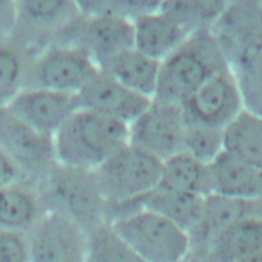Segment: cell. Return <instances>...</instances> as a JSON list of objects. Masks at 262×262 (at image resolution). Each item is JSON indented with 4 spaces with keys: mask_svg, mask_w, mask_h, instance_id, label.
<instances>
[{
    "mask_svg": "<svg viewBox=\"0 0 262 262\" xmlns=\"http://www.w3.org/2000/svg\"><path fill=\"white\" fill-rule=\"evenodd\" d=\"M162 160L130 142L94 169L98 186L108 205L133 201L156 187Z\"/></svg>",
    "mask_w": 262,
    "mask_h": 262,
    "instance_id": "cell-5",
    "label": "cell"
},
{
    "mask_svg": "<svg viewBox=\"0 0 262 262\" xmlns=\"http://www.w3.org/2000/svg\"><path fill=\"white\" fill-rule=\"evenodd\" d=\"M222 129L187 121L182 150L205 163H210L222 150Z\"/></svg>",
    "mask_w": 262,
    "mask_h": 262,
    "instance_id": "cell-24",
    "label": "cell"
},
{
    "mask_svg": "<svg viewBox=\"0 0 262 262\" xmlns=\"http://www.w3.org/2000/svg\"><path fill=\"white\" fill-rule=\"evenodd\" d=\"M25 14L34 21L49 24L66 19L74 0H18Z\"/></svg>",
    "mask_w": 262,
    "mask_h": 262,
    "instance_id": "cell-26",
    "label": "cell"
},
{
    "mask_svg": "<svg viewBox=\"0 0 262 262\" xmlns=\"http://www.w3.org/2000/svg\"><path fill=\"white\" fill-rule=\"evenodd\" d=\"M99 70L126 87L152 98L157 88L160 61L142 53L134 46L97 59Z\"/></svg>",
    "mask_w": 262,
    "mask_h": 262,
    "instance_id": "cell-17",
    "label": "cell"
},
{
    "mask_svg": "<svg viewBox=\"0 0 262 262\" xmlns=\"http://www.w3.org/2000/svg\"><path fill=\"white\" fill-rule=\"evenodd\" d=\"M139 261L186 260L190 241L186 230L151 210L137 207L111 221Z\"/></svg>",
    "mask_w": 262,
    "mask_h": 262,
    "instance_id": "cell-3",
    "label": "cell"
},
{
    "mask_svg": "<svg viewBox=\"0 0 262 262\" xmlns=\"http://www.w3.org/2000/svg\"><path fill=\"white\" fill-rule=\"evenodd\" d=\"M97 71L95 60L85 50L58 43L40 61L37 76L41 88L78 93Z\"/></svg>",
    "mask_w": 262,
    "mask_h": 262,
    "instance_id": "cell-13",
    "label": "cell"
},
{
    "mask_svg": "<svg viewBox=\"0 0 262 262\" xmlns=\"http://www.w3.org/2000/svg\"><path fill=\"white\" fill-rule=\"evenodd\" d=\"M26 259L23 244L14 236L0 238V262H18Z\"/></svg>",
    "mask_w": 262,
    "mask_h": 262,
    "instance_id": "cell-29",
    "label": "cell"
},
{
    "mask_svg": "<svg viewBox=\"0 0 262 262\" xmlns=\"http://www.w3.org/2000/svg\"><path fill=\"white\" fill-rule=\"evenodd\" d=\"M226 67L213 31L201 27L160 61L152 98L181 104L205 80Z\"/></svg>",
    "mask_w": 262,
    "mask_h": 262,
    "instance_id": "cell-2",
    "label": "cell"
},
{
    "mask_svg": "<svg viewBox=\"0 0 262 262\" xmlns=\"http://www.w3.org/2000/svg\"><path fill=\"white\" fill-rule=\"evenodd\" d=\"M16 116L36 130L53 136L66 120L80 108L77 93L39 88L15 102Z\"/></svg>",
    "mask_w": 262,
    "mask_h": 262,
    "instance_id": "cell-16",
    "label": "cell"
},
{
    "mask_svg": "<svg viewBox=\"0 0 262 262\" xmlns=\"http://www.w3.org/2000/svg\"><path fill=\"white\" fill-rule=\"evenodd\" d=\"M239 87L245 107L262 114V38L259 16L211 28Z\"/></svg>",
    "mask_w": 262,
    "mask_h": 262,
    "instance_id": "cell-4",
    "label": "cell"
},
{
    "mask_svg": "<svg viewBox=\"0 0 262 262\" xmlns=\"http://www.w3.org/2000/svg\"><path fill=\"white\" fill-rule=\"evenodd\" d=\"M159 184L205 196L213 192L210 163L180 150L162 161Z\"/></svg>",
    "mask_w": 262,
    "mask_h": 262,
    "instance_id": "cell-22",
    "label": "cell"
},
{
    "mask_svg": "<svg viewBox=\"0 0 262 262\" xmlns=\"http://www.w3.org/2000/svg\"><path fill=\"white\" fill-rule=\"evenodd\" d=\"M213 192L238 199L262 198V167H257L225 150L211 162Z\"/></svg>",
    "mask_w": 262,
    "mask_h": 262,
    "instance_id": "cell-18",
    "label": "cell"
},
{
    "mask_svg": "<svg viewBox=\"0 0 262 262\" xmlns=\"http://www.w3.org/2000/svg\"><path fill=\"white\" fill-rule=\"evenodd\" d=\"M0 136L23 160L43 164L57 162L52 136L44 134L17 116L0 114Z\"/></svg>",
    "mask_w": 262,
    "mask_h": 262,
    "instance_id": "cell-21",
    "label": "cell"
},
{
    "mask_svg": "<svg viewBox=\"0 0 262 262\" xmlns=\"http://www.w3.org/2000/svg\"><path fill=\"white\" fill-rule=\"evenodd\" d=\"M222 149L262 167V117L243 107L222 129Z\"/></svg>",
    "mask_w": 262,
    "mask_h": 262,
    "instance_id": "cell-20",
    "label": "cell"
},
{
    "mask_svg": "<svg viewBox=\"0 0 262 262\" xmlns=\"http://www.w3.org/2000/svg\"><path fill=\"white\" fill-rule=\"evenodd\" d=\"M16 0H0V8H6L9 7L11 4H13Z\"/></svg>",
    "mask_w": 262,
    "mask_h": 262,
    "instance_id": "cell-31",
    "label": "cell"
},
{
    "mask_svg": "<svg viewBox=\"0 0 262 262\" xmlns=\"http://www.w3.org/2000/svg\"><path fill=\"white\" fill-rule=\"evenodd\" d=\"M132 19L133 46L161 61L198 30L175 14L158 9L138 14Z\"/></svg>",
    "mask_w": 262,
    "mask_h": 262,
    "instance_id": "cell-14",
    "label": "cell"
},
{
    "mask_svg": "<svg viewBox=\"0 0 262 262\" xmlns=\"http://www.w3.org/2000/svg\"><path fill=\"white\" fill-rule=\"evenodd\" d=\"M32 258L45 262H82L86 257V230L67 214L52 210L39 226Z\"/></svg>",
    "mask_w": 262,
    "mask_h": 262,
    "instance_id": "cell-12",
    "label": "cell"
},
{
    "mask_svg": "<svg viewBox=\"0 0 262 262\" xmlns=\"http://www.w3.org/2000/svg\"><path fill=\"white\" fill-rule=\"evenodd\" d=\"M195 260L259 262L262 260V216H250L217 234Z\"/></svg>",
    "mask_w": 262,
    "mask_h": 262,
    "instance_id": "cell-15",
    "label": "cell"
},
{
    "mask_svg": "<svg viewBox=\"0 0 262 262\" xmlns=\"http://www.w3.org/2000/svg\"><path fill=\"white\" fill-rule=\"evenodd\" d=\"M36 212L32 199L18 191L0 192V221L8 225L30 222Z\"/></svg>",
    "mask_w": 262,
    "mask_h": 262,
    "instance_id": "cell-25",
    "label": "cell"
},
{
    "mask_svg": "<svg viewBox=\"0 0 262 262\" xmlns=\"http://www.w3.org/2000/svg\"><path fill=\"white\" fill-rule=\"evenodd\" d=\"M58 43L77 46L96 61L133 46L132 19L114 13H85L83 18H73L61 28Z\"/></svg>",
    "mask_w": 262,
    "mask_h": 262,
    "instance_id": "cell-8",
    "label": "cell"
},
{
    "mask_svg": "<svg viewBox=\"0 0 262 262\" xmlns=\"http://www.w3.org/2000/svg\"><path fill=\"white\" fill-rule=\"evenodd\" d=\"M181 106L187 121L223 128L245 105L237 82L226 67L205 80Z\"/></svg>",
    "mask_w": 262,
    "mask_h": 262,
    "instance_id": "cell-9",
    "label": "cell"
},
{
    "mask_svg": "<svg viewBox=\"0 0 262 262\" xmlns=\"http://www.w3.org/2000/svg\"><path fill=\"white\" fill-rule=\"evenodd\" d=\"M52 139L57 163L94 170L129 142L128 124L80 107Z\"/></svg>",
    "mask_w": 262,
    "mask_h": 262,
    "instance_id": "cell-1",
    "label": "cell"
},
{
    "mask_svg": "<svg viewBox=\"0 0 262 262\" xmlns=\"http://www.w3.org/2000/svg\"><path fill=\"white\" fill-rule=\"evenodd\" d=\"M12 175V169L6 162L4 157L0 154V184L9 179Z\"/></svg>",
    "mask_w": 262,
    "mask_h": 262,
    "instance_id": "cell-30",
    "label": "cell"
},
{
    "mask_svg": "<svg viewBox=\"0 0 262 262\" xmlns=\"http://www.w3.org/2000/svg\"><path fill=\"white\" fill-rule=\"evenodd\" d=\"M50 182L53 210L72 217L85 230L110 221L108 203L102 196L94 170L56 163L51 169Z\"/></svg>",
    "mask_w": 262,
    "mask_h": 262,
    "instance_id": "cell-6",
    "label": "cell"
},
{
    "mask_svg": "<svg viewBox=\"0 0 262 262\" xmlns=\"http://www.w3.org/2000/svg\"><path fill=\"white\" fill-rule=\"evenodd\" d=\"M261 214L262 198L238 199L217 192L205 195L199 220L188 233L190 247L186 260H195L203 249L230 225L244 218Z\"/></svg>",
    "mask_w": 262,
    "mask_h": 262,
    "instance_id": "cell-10",
    "label": "cell"
},
{
    "mask_svg": "<svg viewBox=\"0 0 262 262\" xmlns=\"http://www.w3.org/2000/svg\"><path fill=\"white\" fill-rule=\"evenodd\" d=\"M95 13H114L133 18L134 16L160 9L166 0H102ZM93 14V13H91Z\"/></svg>",
    "mask_w": 262,
    "mask_h": 262,
    "instance_id": "cell-27",
    "label": "cell"
},
{
    "mask_svg": "<svg viewBox=\"0 0 262 262\" xmlns=\"http://www.w3.org/2000/svg\"><path fill=\"white\" fill-rule=\"evenodd\" d=\"M77 95L80 107L111 117L128 125L151 101L150 97L126 87L99 69Z\"/></svg>",
    "mask_w": 262,
    "mask_h": 262,
    "instance_id": "cell-11",
    "label": "cell"
},
{
    "mask_svg": "<svg viewBox=\"0 0 262 262\" xmlns=\"http://www.w3.org/2000/svg\"><path fill=\"white\" fill-rule=\"evenodd\" d=\"M18 72L16 58L6 51H0V94L5 92L14 82Z\"/></svg>",
    "mask_w": 262,
    "mask_h": 262,
    "instance_id": "cell-28",
    "label": "cell"
},
{
    "mask_svg": "<svg viewBox=\"0 0 262 262\" xmlns=\"http://www.w3.org/2000/svg\"><path fill=\"white\" fill-rule=\"evenodd\" d=\"M91 262H137L139 259L127 246L110 221L86 230V257Z\"/></svg>",
    "mask_w": 262,
    "mask_h": 262,
    "instance_id": "cell-23",
    "label": "cell"
},
{
    "mask_svg": "<svg viewBox=\"0 0 262 262\" xmlns=\"http://www.w3.org/2000/svg\"><path fill=\"white\" fill-rule=\"evenodd\" d=\"M203 200V195L158 184L134 201L139 207L163 215L189 233L199 220Z\"/></svg>",
    "mask_w": 262,
    "mask_h": 262,
    "instance_id": "cell-19",
    "label": "cell"
},
{
    "mask_svg": "<svg viewBox=\"0 0 262 262\" xmlns=\"http://www.w3.org/2000/svg\"><path fill=\"white\" fill-rule=\"evenodd\" d=\"M186 124L181 104L151 98L148 106L128 125L129 142L163 161L183 149Z\"/></svg>",
    "mask_w": 262,
    "mask_h": 262,
    "instance_id": "cell-7",
    "label": "cell"
}]
</instances>
